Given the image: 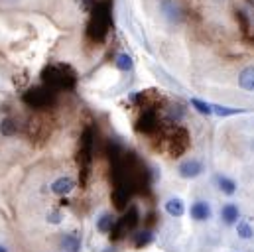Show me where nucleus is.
Returning a JSON list of instances; mask_svg holds the SVG:
<instances>
[{
  "label": "nucleus",
  "instance_id": "f257e3e1",
  "mask_svg": "<svg viewBox=\"0 0 254 252\" xmlns=\"http://www.w3.org/2000/svg\"><path fill=\"white\" fill-rule=\"evenodd\" d=\"M111 2L109 0H97V6L91 14V22L87 26L89 38L95 42H103L111 30Z\"/></svg>",
  "mask_w": 254,
  "mask_h": 252
},
{
  "label": "nucleus",
  "instance_id": "f03ea898",
  "mask_svg": "<svg viewBox=\"0 0 254 252\" xmlns=\"http://www.w3.org/2000/svg\"><path fill=\"white\" fill-rule=\"evenodd\" d=\"M48 75L50 77H46V83L52 87V89H69V87H73V83H75V77L69 73L67 75V67L64 65H54V67H50L48 69Z\"/></svg>",
  "mask_w": 254,
  "mask_h": 252
},
{
  "label": "nucleus",
  "instance_id": "7ed1b4c3",
  "mask_svg": "<svg viewBox=\"0 0 254 252\" xmlns=\"http://www.w3.org/2000/svg\"><path fill=\"white\" fill-rule=\"evenodd\" d=\"M52 97H54L52 87H38V89H32L30 93H26L24 95V101L32 109H46V107H50Z\"/></svg>",
  "mask_w": 254,
  "mask_h": 252
},
{
  "label": "nucleus",
  "instance_id": "20e7f679",
  "mask_svg": "<svg viewBox=\"0 0 254 252\" xmlns=\"http://www.w3.org/2000/svg\"><path fill=\"white\" fill-rule=\"evenodd\" d=\"M160 12L172 24H180L182 22V8H180V4L176 0H160Z\"/></svg>",
  "mask_w": 254,
  "mask_h": 252
},
{
  "label": "nucleus",
  "instance_id": "39448f33",
  "mask_svg": "<svg viewBox=\"0 0 254 252\" xmlns=\"http://www.w3.org/2000/svg\"><path fill=\"white\" fill-rule=\"evenodd\" d=\"M158 128H160V117H158V113L152 111V109H146L142 113L140 121H138V130H142L144 134H152Z\"/></svg>",
  "mask_w": 254,
  "mask_h": 252
},
{
  "label": "nucleus",
  "instance_id": "423d86ee",
  "mask_svg": "<svg viewBox=\"0 0 254 252\" xmlns=\"http://www.w3.org/2000/svg\"><path fill=\"white\" fill-rule=\"evenodd\" d=\"M178 172H180V176H182V178H186V180H193V178L201 176V172H203V164H201L199 160H186V162H182V164H180Z\"/></svg>",
  "mask_w": 254,
  "mask_h": 252
},
{
  "label": "nucleus",
  "instance_id": "0eeeda50",
  "mask_svg": "<svg viewBox=\"0 0 254 252\" xmlns=\"http://www.w3.org/2000/svg\"><path fill=\"white\" fill-rule=\"evenodd\" d=\"M239 85L245 89V91H251L254 93V65H249L241 71L239 75Z\"/></svg>",
  "mask_w": 254,
  "mask_h": 252
},
{
  "label": "nucleus",
  "instance_id": "6e6552de",
  "mask_svg": "<svg viewBox=\"0 0 254 252\" xmlns=\"http://www.w3.org/2000/svg\"><path fill=\"white\" fill-rule=\"evenodd\" d=\"M191 217H193L195 221H207V219L211 217V207H209V203L197 201V203L191 207Z\"/></svg>",
  "mask_w": 254,
  "mask_h": 252
},
{
  "label": "nucleus",
  "instance_id": "1a4fd4ad",
  "mask_svg": "<svg viewBox=\"0 0 254 252\" xmlns=\"http://www.w3.org/2000/svg\"><path fill=\"white\" fill-rule=\"evenodd\" d=\"M73 188H75V182L71 178H60V180H56L52 184V191L56 195H67V193L73 191Z\"/></svg>",
  "mask_w": 254,
  "mask_h": 252
},
{
  "label": "nucleus",
  "instance_id": "9d476101",
  "mask_svg": "<svg viewBox=\"0 0 254 252\" xmlns=\"http://www.w3.org/2000/svg\"><path fill=\"white\" fill-rule=\"evenodd\" d=\"M166 211H168V215H172V217H182V215L186 213L184 201H182L180 197H174V199H170V201L166 203Z\"/></svg>",
  "mask_w": 254,
  "mask_h": 252
},
{
  "label": "nucleus",
  "instance_id": "9b49d317",
  "mask_svg": "<svg viewBox=\"0 0 254 252\" xmlns=\"http://www.w3.org/2000/svg\"><path fill=\"white\" fill-rule=\"evenodd\" d=\"M221 217H223V221H225L227 225H235V223L239 221V209H237L233 203H229V205L223 207Z\"/></svg>",
  "mask_w": 254,
  "mask_h": 252
},
{
  "label": "nucleus",
  "instance_id": "f8f14e48",
  "mask_svg": "<svg viewBox=\"0 0 254 252\" xmlns=\"http://www.w3.org/2000/svg\"><path fill=\"white\" fill-rule=\"evenodd\" d=\"M64 249L69 252H79L81 249V239L75 235V233H69L64 237Z\"/></svg>",
  "mask_w": 254,
  "mask_h": 252
},
{
  "label": "nucleus",
  "instance_id": "ddd939ff",
  "mask_svg": "<svg viewBox=\"0 0 254 252\" xmlns=\"http://www.w3.org/2000/svg\"><path fill=\"white\" fill-rule=\"evenodd\" d=\"M217 186H219V189H221L223 193H227V195H233V193L237 191V184H235L233 180L225 178V176H217Z\"/></svg>",
  "mask_w": 254,
  "mask_h": 252
},
{
  "label": "nucleus",
  "instance_id": "4468645a",
  "mask_svg": "<svg viewBox=\"0 0 254 252\" xmlns=\"http://www.w3.org/2000/svg\"><path fill=\"white\" fill-rule=\"evenodd\" d=\"M113 227H115V219H113L111 213H105V215L99 219V223H97V229H99L101 233H111Z\"/></svg>",
  "mask_w": 254,
  "mask_h": 252
},
{
  "label": "nucleus",
  "instance_id": "2eb2a0df",
  "mask_svg": "<svg viewBox=\"0 0 254 252\" xmlns=\"http://www.w3.org/2000/svg\"><path fill=\"white\" fill-rule=\"evenodd\" d=\"M152 239H154V237H152V233H150V231L136 233V235H134V247H138V249H140V247H146V245H150V243H152Z\"/></svg>",
  "mask_w": 254,
  "mask_h": 252
},
{
  "label": "nucleus",
  "instance_id": "dca6fc26",
  "mask_svg": "<svg viewBox=\"0 0 254 252\" xmlns=\"http://www.w3.org/2000/svg\"><path fill=\"white\" fill-rule=\"evenodd\" d=\"M115 65H117V69H119V71H125V73H128V71L132 69V58H130L128 54H121V56L117 58Z\"/></svg>",
  "mask_w": 254,
  "mask_h": 252
},
{
  "label": "nucleus",
  "instance_id": "f3484780",
  "mask_svg": "<svg viewBox=\"0 0 254 252\" xmlns=\"http://www.w3.org/2000/svg\"><path fill=\"white\" fill-rule=\"evenodd\" d=\"M191 107H193L197 113H201V115H213V105L203 103V101H199V99H191Z\"/></svg>",
  "mask_w": 254,
  "mask_h": 252
},
{
  "label": "nucleus",
  "instance_id": "a211bd4d",
  "mask_svg": "<svg viewBox=\"0 0 254 252\" xmlns=\"http://www.w3.org/2000/svg\"><path fill=\"white\" fill-rule=\"evenodd\" d=\"M213 113L217 117H233V115H241V109H231V107H221V105H213Z\"/></svg>",
  "mask_w": 254,
  "mask_h": 252
},
{
  "label": "nucleus",
  "instance_id": "6ab92c4d",
  "mask_svg": "<svg viewBox=\"0 0 254 252\" xmlns=\"http://www.w3.org/2000/svg\"><path fill=\"white\" fill-rule=\"evenodd\" d=\"M237 233H239L241 239H251V237L254 235L253 229H251V225H249L247 221H239V225H237Z\"/></svg>",
  "mask_w": 254,
  "mask_h": 252
},
{
  "label": "nucleus",
  "instance_id": "aec40b11",
  "mask_svg": "<svg viewBox=\"0 0 254 252\" xmlns=\"http://www.w3.org/2000/svg\"><path fill=\"white\" fill-rule=\"evenodd\" d=\"M12 125H14L12 121H4V123H2V126H0V128H2V132H4V134H12V132L16 130V126H12Z\"/></svg>",
  "mask_w": 254,
  "mask_h": 252
},
{
  "label": "nucleus",
  "instance_id": "412c9836",
  "mask_svg": "<svg viewBox=\"0 0 254 252\" xmlns=\"http://www.w3.org/2000/svg\"><path fill=\"white\" fill-rule=\"evenodd\" d=\"M52 223H60V213H54L52 215Z\"/></svg>",
  "mask_w": 254,
  "mask_h": 252
},
{
  "label": "nucleus",
  "instance_id": "4be33fe9",
  "mask_svg": "<svg viewBox=\"0 0 254 252\" xmlns=\"http://www.w3.org/2000/svg\"><path fill=\"white\" fill-rule=\"evenodd\" d=\"M0 252H8V251H6V249H4V247H0Z\"/></svg>",
  "mask_w": 254,
  "mask_h": 252
}]
</instances>
